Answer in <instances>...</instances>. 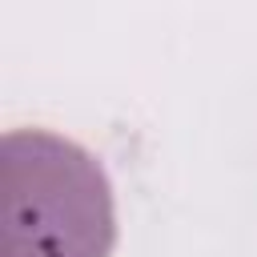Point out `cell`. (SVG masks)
I'll list each match as a JSON object with an SVG mask.
<instances>
[{"label": "cell", "mask_w": 257, "mask_h": 257, "mask_svg": "<svg viewBox=\"0 0 257 257\" xmlns=\"http://www.w3.org/2000/svg\"><path fill=\"white\" fill-rule=\"evenodd\" d=\"M116 205L104 165L48 128L0 141V257H108Z\"/></svg>", "instance_id": "obj_1"}]
</instances>
